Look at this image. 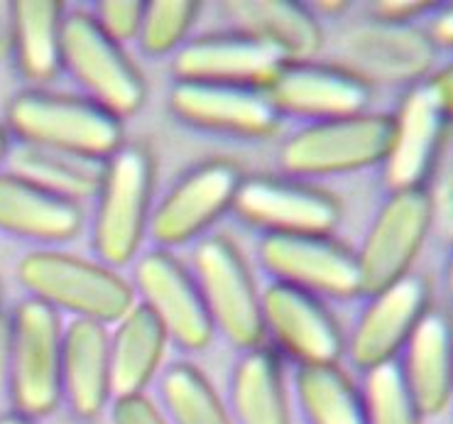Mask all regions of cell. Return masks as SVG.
Here are the masks:
<instances>
[{"label": "cell", "mask_w": 453, "mask_h": 424, "mask_svg": "<svg viewBox=\"0 0 453 424\" xmlns=\"http://www.w3.org/2000/svg\"><path fill=\"white\" fill-rule=\"evenodd\" d=\"M446 277H449V287L453 289V255H451V263H449V273H446Z\"/></svg>", "instance_id": "cell-41"}, {"label": "cell", "mask_w": 453, "mask_h": 424, "mask_svg": "<svg viewBox=\"0 0 453 424\" xmlns=\"http://www.w3.org/2000/svg\"><path fill=\"white\" fill-rule=\"evenodd\" d=\"M400 356L402 378L419 412L441 414L453 400V319L429 309Z\"/></svg>", "instance_id": "cell-22"}, {"label": "cell", "mask_w": 453, "mask_h": 424, "mask_svg": "<svg viewBox=\"0 0 453 424\" xmlns=\"http://www.w3.org/2000/svg\"><path fill=\"white\" fill-rule=\"evenodd\" d=\"M434 221V202L426 187L392 191L370 226L358 258L360 295H378L402 277L422 251Z\"/></svg>", "instance_id": "cell-8"}, {"label": "cell", "mask_w": 453, "mask_h": 424, "mask_svg": "<svg viewBox=\"0 0 453 424\" xmlns=\"http://www.w3.org/2000/svg\"><path fill=\"white\" fill-rule=\"evenodd\" d=\"M64 324L59 312L37 299H22L11 321L12 412L42 420L62 403Z\"/></svg>", "instance_id": "cell-5"}, {"label": "cell", "mask_w": 453, "mask_h": 424, "mask_svg": "<svg viewBox=\"0 0 453 424\" xmlns=\"http://www.w3.org/2000/svg\"><path fill=\"white\" fill-rule=\"evenodd\" d=\"M62 397L79 420H94L113 397L111 334L106 324L72 319L64 327Z\"/></svg>", "instance_id": "cell-20"}, {"label": "cell", "mask_w": 453, "mask_h": 424, "mask_svg": "<svg viewBox=\"0 0 453 424\" xmlns=\"http://www.w3.org/2000/svg\"><path fill=\"white\" fill-rule=\"evenodd\" d=\"M451 118L429 81L414 84L392 116V140L385 158V180L392 191L419 189L439 162Z\"/></svg>", "instance_id": "cell-17"}, {"label": "cell", "mask_w": 453, "mask_h": 424, "mask_svg": "<svg viewBox=\"0 0 453 424\" xmlns=\"http://www.w3.org/2000/svg\"><path fill=\"white\" fill-rule=\"evenodd\" d=\"M392 140V116H360L321 120L302 127L280 150V162L295 177H328L382 165Z\"/></svg>", "instance_id": "cell-7"}, {"label": "cell", "mask_w": 453, "mask_h": 424, "mask_svg": "<svg viewBox=\"0 0 453 424\" xmlns=\"http://www.w3.org/2000/svg\"><path fill=\"white\" fill-rule=\"evenodd\" d=\"M242 172L231 159H209L189 170L150 213L148 234L157 248H177L203 235L233 209Z\"/></svg>", "instance_id": "cell-9"}, {"label": "cell", "mask_w": 453, "mask_h": 424, "mask_svg": "<svg viewBox=\"0 0 453 424\" xmlns=\"http://www.w3.org/2000/svg\"><path fill=\"white\" fill-rule=\"evenodd\" d=\"M84 212L66 197L12 172H0V231L35 243H66L81 234Z\"/></svg>", "instance_id": "cell-21"}, {"label": "cell", "mask_w": 453, "mask_h": 424, "mask_svg": "<svg viewBox=\"0 0 453 424\" xmlns=\"http://www.w3.org/2000/svg\"><path fill=\"white\" fill-rule=\"evenodd\" d=\"M64 15L59 0L12 3V54L25 81L50 84L62 72Z\"/></svg>", "instance_id": "cell-26"}, {"label": "cell", "mask_w": 453, "mask_h": 424, "mask_svg": "<svg viewBox=\"0 0 453 424\" xmlns=\"http://www.w3.org/2000/svg\"><path fill=\"white\" fill-rule=\"evenodd\" d=\"M233 424H292V403L280 353L267 346L242 351L231 381Z\"/></svg>", "instance_id": "cell-25"}, {"label": "cell", "mask_w": 453, "mask_h": 424, "mask_svg": "<svg viewBox=\"0 0 453 424\" xmlns=\"http://www.w3.org/2000/svg\"><path fill=\"white\" fill-rule=\"evenodd\" d=\"M169 111L191 127L241 138H267L282 123L260 86L177 81L169 91Z\"/></svg>", "instance_id": "cell-16"}, {"label": "cell", "mask_w": 453, "mask_h": 424, "mask_svg": "<svg viewBox=\"0 0 453 424\" xmlns=\"http://www.w3.org/2000/svg\"><path fill=\"white\" fill-rule=\"evenodd\" d=\"M0 424H37L35 420H27V417H22L18 412L5 414V417H0Z\"/></svg>", "instance_id": "cell-39"}, {"label": "cell", "mask_w": 453, "mask_h": 424, "mask_svg": "<svg viewBox=\"0 0 453 424\" xmlns=\"http://www.w3.org/2000/svg\"><path fill=\"white\" fill-rule=\"evenodd\" d=\"M111 420L113 424H169L159 405L152 403L145 393L116 397Z\"/></svg>", "instance_id": "cell-33"}, {"label": "cell", "mask_w": 453, "mask_h": 424, "mask_svg": "<svg viewBox=\"0 0 453 424\" xmlns=\"http://www.w3.org/2000/svg\"><path fill=\"white\" fill-rule=\"evenodd\" d=\"M432 40L434 44H443V47L453 50V5L443 8L439 18L434 20Z\"/></svg>", "instance_id": "cell-36"}, {"label": "cell", "mask_w": 453, "mask_h": 424, "mask_svg": "<svg viewBox=\"0 0 453 424\" xmlns=\"http://www.w3.org/2000/svg\"><path fill=\"white\" fill-rule=\"evenodd\" d=\"M12 54V3H0V59Z\"/></svg>", "instance_id": "cell-37"}, {"label": "cell", "mask_w": 453, "mask_h": 424, "mask_svg": "<svg viewBox=\"0 0 453 424\" xmlns=\"http://www.w3.org/2000/svg\"><path fill=\"white\" fill-rule=\"evenodd\" d=\"M257 258L274 282L299 287L317 297L360 295L358 258L331 234L265 235Z\"/></svg>", "instance_id": "cell-12"}, {"label": "cell", "mask_w": 453, "mask_h": 424, "mask_svg": "<svg viewBox=\"0 0 453 424\" xmlns=\"http://www.w3.org/2000/svg\"><path fill=\"white\" fill-rule=\"evenodd\" d=\"M295 390L306 424H365L363 390L338 363L296 366Z\"/></svg>", "instance_id": "cell-27"}, {"label": "cell", "mask_w": 453, "mask_h": 424, "mask_svg": "<svg viewBox=\"0 0 453 424\" xmlns=\"http://www.w3.org/2000/svg\"><path fill=\"white\" fill-rule=\"evenodd\" d=\"M155 159L145 145H123L106 159L94 219V251L111 267L127 266L150 228Z\"/></svg>", "instance_id": "cell-3"}, {"label": "cell", "mask_w": 453, "mask_h": 424, "mask_svg": "<svg viewBox=\"0 0 453 424\" xmlns=\"http://www.w3.org/2000/svg\"><path fill=\"white\" fill-rule=\"evenodd\" d=\"M360 390L365 424H424V414L414 403L397 361L365 373V385Z\"/></svg>", "instance_id": "cell-30"}, {"label": "cell", "mask_w": 453, "mask_h": 424, "mask_svg": "<svg viewBox=\"0 0 453 424\" xmlns=\"http://www.w3.org/2000/svg\"><path fill=\"white\" fill-rule=\"evenodd\" d=\"M191 275L199 285L213 329L235 349L263 346V309L250 266L226 235H209L194 251Z\"/></svg>", "instance_id": "cell-6"}, {"label": "cell", "mask_w": 453, "mask_h": 424, "mask_svg": "<svg viewBox=\"0 0 453 424\" xmlns=\"http://www.w3.org/2000/svg\"><path fill=\"white\" fill-rule=\"evenodd\" d=\"M280 116L309 118L311 123L360 116L370 104L368 81L341 64L287 62L265 86Z\"/></svg>", "instance_id": "cell-14"}, {"label": "cell", "mask_w": 453, "mask_h": 424, "mask_svg": "<svg viewBox=\"0 0 453 424\" xmlns=\"http://www.w3.org/2000/svg\"><path fill=\"white\" fill-rule=\"evenodd\" d=\"M233 212L265 235H328L341 219L334 194L299 180L242 177Z\"/></svg>", "instance_id": "cell-10"}, {"label": "cell", "mask_w": 453, "mask_h": 424, "mask_svg": "<svg viewBox=\"0 0 453 424\" xmlns=\"http://www.w3.org/2000/svg\"><path fill=\"white\" fill-rule=\"evenodd\" d=\"M142 12H145V3H140V0H101V3H96L91 15L111 40L126 44L130 40H137V32L142 25Z\"/></svg>", "instance_id": "cell-32"}, {"label": "cell", "mask_w": 453, "mask_h": 424, "mask_svg": "<svg viewBox=\"0 0 453 424\" xmlns=\"http://www.w3.org/2000/svg\"><path fill=\"white\" fill-rule=\"evenodd\" d=\"M11 152V135H8V127L0 126V162L8 158Z\"/></svg>", "instance_id": "cell-38"}, {"label": "cell", "mask_w": 453, "mask_h": 424, "mask_svg": "<svg viewBox=\"0 0 453 424\" xmlns=\"http://www.w3.org/2000/svg\"><path fill=\"white\" fill-rule=\"evenodd\" d=\"M140 305L157 317L167 339L187 351L206 349L213 341L211 317L206 312L199 285L177 255L155 248L137 258L135 285Z\"/></svg>", "instance_id": "cell-11"}, {"label": "cell", "mask_w": 453, "mask_h": 424, "mask_svg": "<svg viewBox=\"0 0 453 424\" xmlns=\"http://www.w3.org/2000/svg\"><path fill=\"white\" fill-rule=\"evenodd\" d=\"M432 8V3L419 0H404V3H375V18L388 22H411Z\"/></svg>", "instance_id": "cell-34"}, {"label": "cell", "mask_w": 453, "mask_h": 424, "mask_svg": "<svg viewBox=\"0 0 453 424\" xmlns=\"http://www.w3.org/2000/svg\"><path fill=\"white\" fill-rule=\"evenodd\" d=\"M223 11L231 15L233 22L277 47L285 54L287 62H306L321 50L324 32L314 18V11L304 3L295 0H238L223 3Z\"/></svg>", "instance_id": "cell-23"}, {"label": "cell", "mask_w": 453, "mask_h": 424, "mask_svg": "<svg viewBox=\"0 0 453 424\" xmlns=\"http://www.w3.org/2000/svg\"><path fill=\"white\" fill-rule=\"evenodd\" d=\"M199 5L201 3H194V0H152V3H145L142 25L137 32L140 50L150 57L177 52L187 40L196 15H199Z\"/></svg>", "instance_id": "cell-31"}, {"label": "cell", "mask_w": 453, "mask_h": 424, "mask_svg": "<svg viewBox=\"0 0 453 424\" xmlns=\"http://www.w3.org/2000/svg\"><path fill=\"white\" fill-rule=\"evenodd\" d=\"M429 84H432L434 94L439 96L443 111L449 113V118H453V64L443 66L441 72H436L429 79Z\"/></svg>", "instance_id": "cell-35"}, {"label": "cell", "mask_w": 453, "mask_h": 424, "mask_svg": "<svg viewBox=\"0 0 453 424\" xmlns=\"http://www.w3.org/2000/svg\"><path fill=\"white\" fill-rule=\"evenodd\" d=\"M263 329L296 366L336 363L346 339L326 302L299 287L273 282L260 295Z\"/></svg>", "instance_id": "cell-13"}, {"label": "cell", "mask_w": 453, "mask_h": 424, "mask_svg": "<svg viewBox=\"0 0 453 424\" xmlns=\"http://www.w3.org/2000/svg\"><path fill=\"white\" fill-rule=\"evenodd\" d=\"M159 403L169 424H233L228 405L194 363H172L162 373Z\"/></svg>", "instance_id": "cell-29"}, {"label": "cell", "mask_w": 453, "mask_h": 424, "mask_svg": "<svg viewBox=\"0 0 453 424\" xmlns=\"http://www.w3.org/2000/svg\"><path fill=\"white\" fill-rule=\"evenodd\" d=\"M287 64L285 54L245 30L201 35L177 50L172 74L177 81L265 86Z\"/></svg>", "instance_id": "cell-15"}, {"label": "cell", "mask_w": 453, "mask_h": 424, "mask_svg": "<svg viewBox=\"0 0 453 424\" xmlns=\"http://www.w3.org/2000/svg\"><path fill=\"white\" fill-rule=\"evenodd\" d=\"M62 69L84 89L86 98L116 118L137 113L148 84L126 47L111 40L88 11H66L62 25Z\"/></svg>", "instance_id": "cell-4"}, {"label": "cell", "mask_w": 453, "mask_h": 424, "mask_svg": "<svg viewBox=\"0 0 453 424\" xmlns=\"http://www.w3.org/2000/svg\"><path fill=\"white\" fill-rule=\"evenodd\" d=\"M348 3H314V11H326V12H338L346 11Z\"/></svg>", "instance_id": "cell-40"}, {"label": "cell", "mask_w": 453, "mask_h": 424, "mask_svg": "<svg viewBox=\"0 0 453 424\" xmlns=\"http://www.w3.org/2000/svg\"><path fill=\"white\" fill-rule=\"evenodd\" d=\"M429 309L432 289L419 275L402 277L400 282L372 295L348 343L350 361L365 373L397 361Z\"/></svg>", "instance_id": "cell-18"}, {"label": "cell", "mask_w": 453, "mask_h": 424, "mask_svg": "<svg viewBox=\"0 0 453 424\" xmlns=\"http://www.w3.org/2000/svg\"><path fill=\"white\" fill-rule=\"evenodd\" d=\"M8 130L22 145L108 159L123 148V120L86 96L27 89L5 108Z\"/></svg>", "instance_id": "cell-1"}, {"label": "cell", "mask_w": 453, "mask_h": 424, "mask_svg": "<svg viewBox=\"0 0 453 424\" xmlns=\"http://www.w3.org/2000/svg\"><path fill=\"white\" fill-rule=\"evenodd\" d=\"M111 334L113 397L145 393L167 349V331L145 305L135 302Z\"/></svg>", "instance_id": "cell-24"}, {"label": "cell", "mask_w": 453, "mask_h": 424, "mask_svg": "<svg viewBox=\"0 0 453 424\" xmlns=\"http://www.w3.org/2000/svg\"><path fill=\"white\" fill-rule=\"evenodd\" d=\"M27 295L74 319L116 324L135 305V289L116 267L62 251H35L18 263Z\"/></svg>", "instance_id": "cell-2"}, {"label": "cell", "mask_w": 453, "mask_h": 424, "mask_svg": "<svg viewBox=\"0 0 453 424\" xmlns=\"http://www.w3.org/2000/svg\"><path fill=\"white\" fill-rule=\"evenodd\" d=\"M0 299H3V282H0Z\"/></svg>", "instance_id": "cell-42"}, {"label": "cell", "mask_w": 453, "mask_h": 424, "mask_svg": "<svg viewBox=\"0 0 453 424\" xmlns=\"http://www.w3.org/2000/svg\"><path fill=\"white\" fill-rule=\"evenodd\" d=\"M348 72L363 81H414L434 62L432 35L411 22L375 20L360 25L343 40Z\"/></svg>", "instance_id": "cell-19"}, {"label": "cell", "mask_w": 453, "mask_h": 424, "mask_svg": "<svg viewBox=\"0 0 453 424\" xmlns=\"http://www.w3.org/2000/svg\"><path fill=\"white\" fill-rule=\"evenodd\" d=\"M11 172L79 204V199L98 194L106 172V159L22 145L12 155Z\"/></svg>", "instance_id": "cell-28"}]
</instances>
